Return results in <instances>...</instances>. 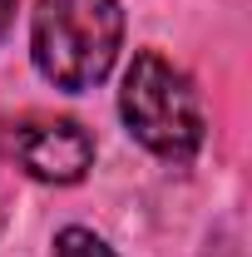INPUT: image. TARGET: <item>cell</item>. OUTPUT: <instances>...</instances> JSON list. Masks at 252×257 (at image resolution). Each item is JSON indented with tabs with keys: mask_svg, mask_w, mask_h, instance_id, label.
<instances>
[{
	"mask_svg": "<svg viewBox=\"0 0 252 257\" xmlns=\"http://www.w3.org/2000/svg\"><path fill=\"white\" fill-rule=\"evenodd\" d=\"M124 10L119 0H40L30 25L35 69L55 89H94L119 60Z\"/></svg>",
	"mask_w": 252,
	"mask_h": 257,
	"instance_id": "cell-1",
	"label": "cell"
},
{
	"mask_svg": "<svg viewBox=\"0 0 252 257\" xmlns=\"http://www.w3.org/2000/svg\"><path fill=\"white\" fill-rule=\"evenodd\" d=\"M10 25H15V0H0V40L10 35Z\"/></svg>",
	"mask_w": 252,
	"mask_h": 257,
	"instance_id": "cell-5",
	"label": "cell"
},
{
	"mask_svg": "<svg viewBox=\"0 0 252 257\" xmlns=\"http://www.w3.org/2000/svg\"><path fill=\"white\" fill-rule=\"evenodd\" d=\"M0 223H5V213H0Z\"/></svg>",
	"mask_w": 252,
	"mask_h": 257,
	"instance_id": "cell-6",
	"label": "cell"
},
{
	"mask_svg": "<svg viewBox=\"0 0 252 257\" xmlns=\"http://www.w3.org/2000/svg\"><path fill=\"white\" fill-rule=\"evenodd\" d=\"M119 114H124L129 134L158 154L168 163H188L198 149H203V104H198V89L183 69L144 50L134 55L124 74V89H119Z\"/></svg>",
	"mask_w": 252,
	"mask_h": 257,
	"instance_id": "cell-2",
	"label": "cell"
},
{
	"mask_svg": "<svg viewBox=\"0 0 252 257\" xmlns=\"http://www.w3.org/2000/svg\"><path fill=\"white\" fill-rule=\"evenodd\" d=\"M10 154L40 183H79L94 168V139L74 119H25L10 128Z\"/></svg>",
	"mask_w": 252,
	"mask_h": 257,
	"instance_id": "cell-3",
	"label": "cell"
},
{
	"mask_svg": "<svg viewBox=\"0 0 252 257\" xmlns=\"http://www.w3.org/2000/svg\"><path fill=\"white\" fill-rule=\"evenodd\" d=\"M55 257H114L109 242L94 237L89 227H60L55 232Z\"/></svg>",
	"mask_w": 252,
	"mask_h": 257,
	"instance_id": "cell-4",
	"label": "cell"
}]
</instances>
